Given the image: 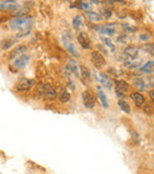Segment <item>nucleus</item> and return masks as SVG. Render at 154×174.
Here are the masks:
<instances>
[{"label":"nucleus","instance_id":"obj_4","mask_svg":"<svg viewBox=\"0 0 154 174\" xmlns=\"http://www.w3.org/2000/svg\"><path fill=\"white\" fill-rule=\"evenodd\" d=\"M82 99H83V104H84L85 108H88V109L95 108V105H96V99H95L94 94H93L90 90H89V89H87V90H84V91L82 92Z\"/></svg>","mask_w":154,"mask_h":174},{"label":"nucleus","instance_id":"obj_36","mask_svg":"<svg viewBox=\"0 0 154 174\" xmlns=\"http://www.w3.org/2000/svg\"><path fill=\"white\" fill-rule=\"evenodd\" d=\"M108 73H109V75H115L116 72H115V70H114L113 68H109V69H108Z\"/></svg>","mask_w":154,"mask_h":174},{"label":"nucleus","instance_id":"obj_9","mask_svg":"<svg viewBox=\"0 0 154 174\" xmlns=\"http://www.w3.org/2000/svg\"><path fill=\"white\" fill-rule=\"evenodd\" d=\"M91 62L96 68H103L106 65V59L98 51L91 52Z\"/></svg>","mask_w":154,"mask_h":174},{"label":"nucleus","instance_id":"obj_20","mask_svg":"<svg viewBox=\"0 0 154 174\" xmlns=\"http://www.w3.org/2000/svg\"><path fill=\"white\" fill-rule=\"evenodd\" d=\"M97 96H98V98L101 99V103H102V105H103L104 108H108V101H107V97H106V95L103 94V91L101 90V88H100V86L97 88Z\"/></svg>","mask_w":154,"mask_h":174},{"label":"nucleus","instance_id":"obj_18","mask_svg":"<svg viewBox=\"0 0 154 174\" xmlns=\"http://www.w3.org/2000/svg\"><path fill=\"white\" fill-rule=\"evenodd\" d=\"M85 16L89 20H91V21H101L102 19V16H100L98 13H96V12H85Z\"/></svg>","mask_w":154,"mask_h":174},{"label":"nucleus","instance_id":"obj_30","mask_svg":"<svg viewBox=\"0 0 154 174\" xmlns=\"http://www.w3.org/2000/svg\"><path fill=\"white\" fill-rule=\"evenodd\" d=\"M121 26L127 31V32H133V31H136L135 27H131V26H128L127 24H121Z\"/></svg>","mask_w":154,"mask_h":174},{"label":"nucleus","instance_id":"obj_26","mask_svg":"<svg viewBox=\"0 0 154 174\" xmlns=\"http://www.w3.org/2000/svg\"><path fill=\"white\" fill-rule=\"evenodd\" d=\"M81 72H82V76L83 78H85L87 81L90 79V71H89L85 66H81Z\"/></svg>","mask_w":154,"mask_h":174},{"label":"nucleus","instance_id":"obj_10","mask_svg":"<svg viewBox=\"0 0 154 174\" xmlns=\"http://www.w3.org/2000/svg\"><path fill=\"white\" fill-rule=\"evenodd\" d=\"M28 50H29V46L28 45H19L17 46L16 49H13L12 51L7 55V58L8 59H14L16 57L20 56V55H25L28 52Z\"/></svg>","mask_w":154,"mask_h":174},{"label":"nucleus","instance_id":"obj_17","mask_svg":"<svg viewBox=\"0 0 154 174\" xmlns=\"http://www.w3.org/2000/svg\"><path fill=\"white\" fill-rule=\"evenodd\" d=\"M100 82L103 84L104 88L107 89H111V81L109 79V77L106 73H100Z\"/></svg>","mask_w":154,"mask_h":174},{"label":"nucleus","instance_id":"obj_33","mask_svg":"<svg viewBox=\"0 0 154 174\" xmlns=\"http://www.w3.org/2000/svg\"><path fill=\"white\" fill-rule=\"evenodd\" d=\"M115 94H116V95L120 97V99H123V97H124V92H121V91H119V90L115 89Z\"/></svg>","mask_w":154,"mask_h":174},{"label":"nucleus","instance_id":"obj_24","mask_svg":"<svg viewBox=\"0 0 154 174\" xmlns=\"http://www.w3.org/2000/svg\"><path fill=\"white\" fill-rule=\"evenodd\" d=\"M133 81H134V84L136 86H139L140 90H142V91L145 90V79H142V78H135Z\"/></svg>","mask_w":154,"mask_h":174},{"label":"nucleus","instance_id":"obj_32","mask_svg":"<svg viewBox=\"0 0 154 174\" xmlns=\"http://www.w3.org/2000/svg\"><path fill=\"white\" fill-rule=\"evenodd\" d=\"M124 39H126V36H123V34H122V36L118 37V39H116V40H118V43H120V44H123V43H124Z\"/></svg>","mask_w":154,"mask_h":174},{"label":"nucleus","instance_id":"obj_25","mask_svg":"<svg viewBox=\"0 0 154 174\" xmlns=\"http://www.w3.org/2000/svg\"><path fill=\"white\" fill-rule=\"evenodd\" d=\"M101 13H102V18H106V19H109L110 17H111V14H113V12L110 11V10H108V8H102L101 10Z\"/></svg>","mask_w":154,"mask_h":174},{"label":"nucleus","instance_id":"obj_16","mask_svg":"<svg viewBox=\"0 0 154 174\" xmlns=\"http://www.w3.org/2000/svg\"><path fill=\"white\" fill-rule=\"evenodd\" d=\"M154 69V62L153 60H148L145 65H142L140 68V71L142 73H152Z\"/></svg>","mask_w":154,"mask_h":174},{"label":"nucleus","instance_id":"obj_15","mask_svg":"<svg viewBox=\"0 0 154 174\" xmlns=\"http://www.w3.org/2000/svg\"><path fill=\"white\" fill-rule=\"evenodd\" d=\"M115 85H116L115 89L121 91V92H126V91H128V89H129V84L124 81H115Z\"/></svg>","mask_w":154,"mask_h":174},{"label":"nucleus","instance_id":"obj_22","mask_svg":"<svg viewBox=\"0 0 154 174\" xmlns=\"http://www.w3.org/2000/svg\"><path fill=\"white\" fill-rule=\"evenodd\" d=\"M83 25V20H82V17L81 16H76V17H74V19H72V26H74V29H78L80 26H82Z\"/></svg>","mask_w":154,"mask_h":174},{"label":"nucleus","instance_id":"obj_37","mask_svg":"<svg viewBox=\"0 0 154 174\" xmlns=\"http://www.w3.org/2000/svg\"><path fill=\"white\" fill-rule=\"evenodd\" d=\"M149 95H151V98H152V99H153V101H154V90H152Z\"/></svg>","mask_w":154,"mask_h":174},{"label":"nucleus","instance_id":"obj_28","mask_svg":"<svg viewBox=\"0 0 154 174\" xmlns=\"http://www.w3.org/2000/svg\"><path fill=\"white\" fill-rule=\"evenodd\" d=\"M101 40H102V42H103V43H104L106 45H108V46H109V47H110L111 50H115V47H114V45L111 44V42H110V39H108V38H104V37H102V38H101Z\"/></svg>","mask_w":154,"mask_h":174},{"label":"nucleus","instance_id":"obj_3","mask_svg":"<svg viewBox=\"0 0 154 174\" xmlns=\"http://www.w3.org/2000/svg\"><path fill=\"white\" fill-rule=\"evenodd\" d=\"M33 85H34V81L33 79H31V78H21V79H19L16 83L14 90L17 92H25V91L30 90Z\"/></svg>","mask_w":154,"mask_h":174},{"label":"nucleus","instance_id":"obj_23","mask_svg":"<svg viewBox=\"0 0 154 174\" xmlns=\"http://www.w3.org/2000/svg\"><path fill=\"white\" fill-rule=\"evenodd\" d=\"M70 98H71V95H70V92H68V91H63V92L59 95V101H60L62 103H68V102L70 101Z\"/></svg>","mask_w":154,"mask_h":174},{"label":"nucleus","instance_id":"obj_2","mask_svg":"<svg viewBox=\"0 0 154 174\" xmlns=\"http://www.w3.org/2000/svg\"><path fill=\"white\" fill-rule=\"evenodd\" d=\"M30 59L31 57L29 55H20L18 57H16L13 60H12V63H11V69L12 70H14L13 72H17L21 69H24L25 66H26L29 63H30Z\"/></svg>","mask_w":154,"mask_h":174},{"label":"nucleus","instance_id":"obj_7","mask_svg":"<svg viewBox=\"0 0 154 174\" xmlns=\"http://www.w3.org/2000/svg\"><path fill=\"white\" fill-rule=\"evenodd\" d=\"M77 42H78L80 45L85 50L91 49V40H90L89 36L85 32H80L78 34H77Z\"/></svg>","mask_w":154,"mask_h":174},{"label":"nucleus","instance_id":"obj_12","mask_svg":"<svg viewBox=\"0 0 154 174\" xmlns=\"http://www.w3.org/2000/svg\"><path fill=\"white\" fill-rule=\"evenodd\" d=\"M63 44H64V46H65L67 51L70 52V55H72L74 57H80V53H78V51H77L75 44L71 42V39H64L63 38Z\"/></svg>","mask_w":154,"mask_h":174},{"label":"nucleus","instance_id":"obj_34","mask_svg":"<svg viewBox=\"0 0 154 174\" xmlns=\"http://www.w3.org/2000/svg\"><path fill=\"white\" fill-rule=\"evenodd\" d=\"M97 49L98 50H101V52L102 53H104V55H107V50L103 47V46H101V45H97Z\"/></svg>","mask_w":154,"mask_h":174},{"label":"nucleus","instance_id":"obj_35","mask_svg":"<svg viewBox=\"0 0 154 174\" xmlns=\"http://www.w3.org/2000/svg\"><path fill=\"white\" fill-rule=\"evenodd\" d=\"M148 38H149V36H147V34H141L140 36V39L141 40H147Z\"/></svg>","mask_w":154,"mask_h":174},{"label":"nucleus","instance_id":"obj_8","mask_svg":"<svg viewBox=\"0 0 154 174\" xmlns=\"http://www.w3.org/2000/svg\"><path fill=\"white\" fill-rule=\"evenodd\" d=\"M18 43V39L17 38H12V37H7V38H4L0 40V50L1 51H8V50L16 45Z\"/></svg>","mask_w":154,"mask_h":174},{"label":"nucleus","instance_id":"obj_1","mask_svg":"<svg viewBox=\"0 0 154 174\" xmlns=\"http://www.w3.org/2000/svg\"><path fill=\"white\" fill-rule=\"evenodd\" d=\"M32 23V19L28 17H23V18H12L8 21V26L12 30L16 31H21L24 29H28L29 25Z\"/></svg>","mask_w":154,"mask_h":174},{"label":"nucleus","instance_id":"obj_19","mask_svg":"<svg viewBox=\"0 0 154 174\" xmlns=\"http://www.w3.org/2000/svg\"><path fill=\"white\" fill-rule=\"evenodd\" d=\"M90 3H84V1H77L76 4H74L71 7H77V8H80V10H83L85 12H88V10L90 8Z\"/></svg>","mask_w":154,"mask_h":174},{"label":"nucleus","instance_id":"obj_27","mask_svg":"<svg viewBox=\"0 0 154 174\" xmlns=\"http://www.w3.org/2000/svg\"><path fill=\"white\" fill-rule=\"evenodd\" d=\"M142 49L148 53H154V45H152V44H145V45H142Z\"/></svg>","mask_w":154,"mask_h":174},{"label":"nucleus","instance_id":"obj_29","mask_svg":"<svg viewBox=\"0 0 154 174\" xmlns=\"http://www.w3.org/2000/svg\"><path fill=\"white\" fill-rule=\"evenodd\" d=\"M10 21V16H5V14H0V25L1 24H5Z\"/></svg>","mask_w":154,"mask_h":174},{"label":"nucleus","instance_id":"obj_21","mask_svg":"<svg viewBox=\"0 0 154 174\" xmlns=\"http://www.w3.org/2000/svg\"><path fill=\"white\" fill-rule=\"evenodd\" d=\"M118 104H119V107H120V109L122 111H124V113H127V114L131 113V105L128 104L124 99H120V101L118 102Z\"/></svg>","mask_w":154,"mask_h":174},{"label":"nucleus","instance_id":"obj_5","mask_svg":"<svg viewBox=\"0 0 154 174\" xmlns=\"http://www.w3.org/2000/svg\"><path fill=\"white\" fill-rule=\"evenodd\" d=\"M20 10V5L17 1H1L0 3V12H5V11H10V12H16Z\"/></svg>","mask_w":154,"mask_h":174},{"label":"nucleus","instance_id":"obj_13","mask_svg":"<svg viewBox=\"0 0 154 174\" xmlns=\"http://www.w3.org/2000/svg\"><path fill=\"white\" fill-rule=\"evenodd\" d=\"M131 98L133 99V102L135 103L136 107H142L145 104V97L142 94H140V92H133L131 95Z\"/></svg>","mask_w":154,"mask_h":174},{"label":"nucleus","instance_id":"obj_31","mask_svg":"<svg viewBox=\"0 0 154 174\" xmlns=\"http://www.w3.org/2000/svg\"><path fill=\"white\" fill-rule=\"evenodd\" d=\"M144 110H145V113H147V114H151V113H152V110H151V103H147V104L145 105Z\"/></svg>","mask_w":154,"mask_h":174},{"label":"nucleus","instance_id":"obj_11","mask_svg":"<svg viewBox=\"0 0 154 174\" xmlns=\"http://www.w3.org/2000/svg\"><path fill=\"white\" fill-rule=\"evenodd\" d=\"M115 24H107V25H101L97 26L96 30L101 34H107V36H113L115 33Z\"/></svg>","mask_w":154,"mask_h":174},{"label":"nucleus","instance_id":"obj_14","mask_svg":"<svg viewBox=\"0 0 154 174\" xmlns=\"http://www.w3.org/2000/svg\"><path fill=\"white\" fill-rule=\"evenodd\" d=\"M139 53V50L136 47H133V46H128L124 49V51H123V55L128 58H131V59H134Z\"/></svg>","mask_w":154,"mask_h":174},{"label":"nucleus","instance_id":"obj_6","mask_svg":"<svg viewBox=\"0 0 154 174\" xmlns=\"http://www.w3.org/2000/svg\"><path fill=\"white\" fill-rule=\"evenodd\" d=\"M42 94L44 95V97H46L47 99H55L57 96V91L50 83H46L44 85H42Z\"/></svg>","mask_w":154,"mask_h":174},{"label":"nucleus","instance_id":"obj_38","mask_svg":"<svg viewBox=\"0 0 154 174\" xmlns=\"http://www.w3.org/2000/svg\"><path fill=\"white\" fill-rule=\"evenodd\" d=\"M152 86H154V82H153V83H152Z\"/></svg>","mask_w":154,"mask_h":174}]
</instances>
